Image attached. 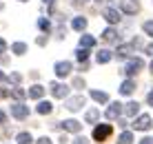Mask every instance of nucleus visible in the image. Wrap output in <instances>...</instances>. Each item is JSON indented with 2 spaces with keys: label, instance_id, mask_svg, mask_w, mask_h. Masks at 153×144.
Wrapping results in <instances>:
<instances>
[{
  "label": "nucleus",
  "instance_id": "obj_1",
  "mask_svg": "<svg viewBox=\"0 0 153 144\" xmlns=\"http://www.w3.org/2000/svg\"><path fill=\"white\" fill-rule=\"evenodd\" d=\"M111 131H113V126L111 124H100L93 129V140H98V142H104L109 135H111Z\"/></svg>",
  "mask_w": 153,
  "mask_h": 144
},
{
  "label": "nucleus",
  "instance_id": "obj_2",
  "mask_svg": "<svg viewBox=\"0 0 153 144\" xmlns=\"http://www.w3.org/2000/svg\"><path fill=\"white\" fill-rule=\"evenodd\" d=\"M142 67H144V60H142V58H133V60H129V62H126L124 73H126V76H135V73H138Z\"/></svg>",
  "mask_w": 153,
  "mask_h": 144
},
{
  "label": "nucleus",
  "instance_id": "obj_3",
  "mask_svg": "<svg viewBox=\"0 0 153 144\" xmlns=\"http://www.w3.org/2000/svg\"><path fill=\"white\" fill-rule=\"evenodd\" d=\"M49 91H51L53 98H67L69 87H67V84H62V82H51V84H49Z\"/></svg>",
  "mask_w": 153,
  "mask_h": 144
},
{
  "label": "nucleus",
  "instance_id": "obj_4",
  "mask_svg": "<svg viewBox=\"0 0 153 144\" xmlns=\"http://www.w3.org/2000/svg\"><path fill=\"white\" fill-rule=\"evenodd\" d=\"M11 115H13V118H18V120H25V118L29 115V106H25L22 102L13 104V106H11Z\"/></svg>",
  "mask_w": 153,
  "mask_h": 144
},
{
  "label": "nucleus",
  "instance_id": "obj_5",
  "mask_svg": "<svg viewBox=\"0 0 153 144\" xmlns=\"http://www.w3.org/2000/svg\"><path fill=\"white\" fill-rule=\"evenodd\" d=\"M133 129H135V131H146V129H151V115H140V118L133 122Z\"/></svg>",
  "mask_w": 153,
  "mask_h": 144
},
{
  "label": "nucleus",
  "instance_id": "obj_6",
  "mask_svg": "<svg viewBox=\"0 0 153 144\" xmlns=\"http://www.w3.org/2000/svg\"><path fill=\"white\" fill-rule=\"evenodd\" d=\"M84 95H76V98H71V100H67V109L69 111H80L82 106H84Z\"/></svg>",
  "mask_w": 153,
  "mask_h": 144
},
{
  "label": "nucleus",
  "instance_id": "obj_7",
  "mask_svg": "<svg viewBox=\"0 0 153 144\" xmlns=\"http://www.w3.org/2000/svg\"><path fill=\"white\" fill-rule=\"evenodd\" d=\"M71 73V62H56V76L58 78H67Z\"/></svg>",
  "mask_w": 153,
  "mask_h": 144
},
{
  "label": "nucleus",
  "instance_id": "obj_8",
  "mask_svg": "<svg viewBox=\"0 0 153 144\" xmlns=\"http://www.w3.org/2000/svg\"><path fill=\"white\" fill-rule=\"evenodd\" d=\"M120 9H122L124 13H138L140 11V4L133 2V0H122V2H120Z\"/></svg>",
  "mask_w": 153,
  "mask_h": 144
},
{
  "label": "nucleus",
  "instance_id": "obj_9",
  "mask_svg": "<svg viewBox=\"0 0 153 144\" xmlns=\"http://www.w3.org/2000/svg\"><path fill=\"white\" fill-rule=\"evenodd\" d=\"M120 113H122V104H120V102H113V104L107 109V118H109V120L120 118Z\"/></svg>",
  "mask_w": 153,
  "mask_h": 144
},
{
  "label": "nucleus",
  "instance_id": "obj_10",
  "mask_svg": "<svg viewBox=\"0 0 153 144\" xmlns=\"http://www.w3.org/2000/svg\"><path fill=\"white\" fill-rule=\"evenodd\" d=\"M62 126H65V131H69V133H78L82 129V124L78 120H65V122H62Z\"/></svg>",
  "mask_w": 153,
  "mask_h": 144
},
{
  "label": "nucleus",
  "instance_id": "obj_11",
  "mask_svg": "<svg viewBox=\"0 0 153 144\" xmlns=\"http://www.w3.org/2000/svg\"><path fill=\"white\" fill-rule=\"evenodd\" d=\"M104 18H107L111 24H115V22H120V11H118V9H111V7H109V9H104Z\"/></svg>",
  "mask_w": 153,
  "mask_h": 144
},
{
  "label": "nucleus",
  "instance_id": "obj_12",
  "mask_svg": "<svg viewBox=\"0 0 153 144\" xmlns=\"http://www.w3.org/2000/svg\"><path fill=\"white\" fill-rule=\"evenodd\" d=\"M133 89H135L133 80H124V82L120 84V93H122V95H131V93H133Z\"/></svg>",
  "mask_w": 153,
  "mask_h": 144
},
{
  "label": "nucleus",
  "instance_id": "obj_13",
  "mask_svg": "<svg viewBox=\"0 0 153 144\" xmlns=\"http://www.w3.org/2000/svg\"><path fill=\"white\" fill-rule=\"evenodd\" d=\"M111 58H113V53L109 51V49H100L98 51V65H107Z\"/></svg>",
  "mask_w": 153,
  "mask_h": 144
},
{
  "label": "nucleus",
  "instance_id": "obj_14",
  "mask_svg": "<svg viewBox=\"0 0 153 144\" xmlns=\"http://www.w3.org/2000/svg\"><path fill=\"white\" fill-rule=\"evenodd\" d=\"M42 95H45V87H40V84H33V87L29 89V98H33V100H40Z\"/></svg>",
  "mask_w": 153,
  "mask_h": 144
},
{
  "label": "nucleus",
  "instance_id": "obj_15",
  "mask_svg": "<svg viewBox=\"0 0 153 144\" xmlns=\"http://www.w3.org/2000/svg\"><path fill=\"white\" fill-rule=\"evenodd\" d=\"M124 113L126 115H131V118H133V115H138V111H140V104L138 102H129V104H124Z\"/></svg>",
  "mask_w": 153,
  "mask_h": 144
},
{
  "label": "nucleus",
  "instance_id": "obj_16",
  "mask_svg": "<svg viewBox=\"0 0 153 144\" xmlns=\"http://www.w3.org/2000/svg\"><path fill=\"white\" fill-rule=\"evenodd\" d=\"M71 27H73L76 31H84V29H87V18H73Z\"/></svg>",
  "mask_w": 153,
  "mask_h": 144
},
{
  "label": "nucleus",
  "instance_id": "obj_17",
  "mask_svg": "<svg viewBox=\"0 0 153 144\" xmlns=\"http://www.w3.org/2000/svg\"><path fill=\"white\" fill-rule=\"evenodd\" d=\"M96 45V38L93 36H80V47H84V49H89V47Z\"/></svg>",
  "mask_w": 153,
  "mask_h": 144
},
{
  "label": "nucleus",
  "instance_id": "obj_18",
  "mask_svg": "<svg viewBox=\"0 0 153 144\" xmlns=\"http://www.w3.org/2000/svg\"><path fill=\"white\" fill-rule=\"evenodd\" d=\"M51 111H53V104L51 102H40L38 104V113L40 115H47V113H51Z\"/></svg>",
  "mask_w": 153,
  "mask_h": 144
},
{
  "label": "nucleus",
  "instance_id": "obj_19",
  "mask_svg": "<svg viewBox=\"0 0 153 144\" xmlns=\"http://www.w3.org/2000/svg\"><path fill=\"white\" fill-rule=\"evenodd\" d=\"M98 115H100V111H98V109H89V111H87V115H84V120H87L89 124H93V122L98 120Z\"/></svg>",
  "mask_w": 153,
  "mask_h": 144
},
{
  "label": "nucleus",
  "instance_id": "obj_20",
  "mask_svg": "<svg viewBox=\"0 0 153 144\" xmlns=\"http://www.w3.org/2000/svg\"><path fill=\"white\" fill-rule=\"evenodd\" d=\"M91 98L96 100V102H107V100H109V95L104 93V91H96V89H93V91H91Z\"/></svg>",
  "mask_w": 153,
  "mask_h": 144
},
{
  "label": "nucleus",
  "instance_id": "obj_21",
  "mask_svg": "<svg viewBox=\"0 0 153 144\" xmlns=\"http://www.w3.org/2000/svg\"><path fill=\"white\" fill-rule=\"evenodd\" d=\"M11 51L18 53V56H22V53L27 51V45H25V42H13V45H11Z\"/></svg>",
  "mask_w": 153,
  "mask_h": 144
},
{
  "label": "nucleus",
  "instance_id": "obj_22",
  "mask_svg": "<svg viewBox=\"0 0 153 144\" xmlns=\"http://www.w3.org/2000/svg\"><path fill=\"white\" fill-rule=\"evenodd\" d=\"M102 38L107 40V42H113V40H115V29H111V27H109V29H104V31H102Z\"/></svg>",
  "mask_w": 153,
  "mask_h": 144
},
{
  "label": "nucleus",
  "instance_id": "obj_23",
  "mask_svg": "<svg viewBox=\"0 0 153 144\" xmlns=\"http://www.w3.org/2000/svg\"><path fill=\"white\" fill-rule=\"evenodd\" d=\"M16 142H18V144H31L33 140H31V135H29V133H18Z\"/></svg>",
  "mask_w": 153,
  "mask_h": 144
},
{
  "label": "nucleus",
  "instance_id": "obj_24",
  "mask_svg": "<svg viewBox=\"0 0 153 144\" xmlns=\"http://www.w3.org/2000/svg\"><path fill=\"white\" fill-rule=\"evenodd\" d=\"M131 142H133V135H131L129 131H124L122 135L118 137V144H131Z\"/></svg>",
  "mask_w": 153,
  "mask_h": 144
},
{
  "label": "nucleus",
  "instance_id": "obj_25",
  "mask_svg": "<svg viewBox=\"0 0 153 144\" xmlns=\"http://www.w3.org/2000/svg\"><path fill=\"white\" fill-rule=\"evenodd\" d=\"M76 58H78L80 62H87V58H89V51L84 49V47H80V49L76 51Z\"/></svg>",
  "mask_w": 153,
  "mask_h": 144
},
{
  "label": "nucleus",
  "instance_id": "obj_26",
  "mask_svg": "<svg viewBox=\"0 0 153 144\" xmlns=\"http://www.w3.org/2000/svg\"><path fill=\"white\" fill-rule=\"evenodd\" d=\"M11 93H13L16 100H25V98H27V91H25V89H20V87H16Z\"/></svg>",
  "mask_w": 153,
  "mask_h": 144
},
{
  "label": "nucleus",
  "instance_id": "obj_27",
  "mask_svg": "<svg viewBox=\"0 0 153 144\" xmlns=\"http://www.w3.org/2000/svg\"><path fill=\"white\" fill-rule=\"evenodd\" d=\"M131 56V47H120L118 49V58L122 60V58H129Z\"/></svg>",
  "mask_w": 153,
  "mask_h": 144
},
{
  "label": "nucleus",
  "instance_id": "obj_28",
  "mask_svg": "<svg viewBox=\"0 0 153 144\" xmlns=\"http://www.w3.org/2000/svg\"><path fill=\"white\" fill-rule=\"evenodd\" d=\"M38 27L42 31H47V33H49V29H51V24H49V20H45V18H40L38 20Z\"/></svg>",
  "mask_w": 153,
  "mask_h": 144
},
{
  "label": "nucleus",
  "instance_id": "obj_29",
  "mask_svg": "<svg viewBox=\"0 0 153 144\" xmlns=\"http://www.w3.org/2000/svg\"><path fill=\"white\" fill-rule=\"evenodd\" d=\"M142 29H144V33H146V36H153V20L144 22V24H142Z\"/></svg>",
  "mask_w": 153,
  "mask_h": 144
},
{
  "label": "nucleus",
  "instance_id": "obj_30",
  "mask_svg": "<svg viewBox=\"0 0 153 144\" xmlns=\"http://www.w3.org/2000/svg\"><path fill=\"white\" fill-rule=\"evenodd\" d=\"M7 80H9V82H13V84H18V82H20V73H11Z\"/></svg>",
  "mask_w": 153,
  "mask_h": 144
},
{
  "label": "nucleus",
  "instance_id": "obj_31",
  "mask_svg": "<svg viewBox=\"0 0 153 144\" xmlns=\"http://www.w3.org/2000/svg\"><path fill=\"white\" fill-rule=\"evenodd\" d=\"M73 144H89V140H87V137H76Z\"/></svg>",
  "mask_w": 153,
  "mask_h": 144
},
{
  "label": "nucleus",
  "instance_id": "obj_32",
  "mask_svg": "<svg viewBox=\"0 0 153 144\" xmlns=\"http://www.w3.org/2000/svg\"><path fill=\"white\" fill-rule=\"evenodd\" d=\"M4 51H7V42L0 38V53H4Z\"/></svg>",
  "mask_w": 153,
  "mask_h": 144
},
{
  "label": "nucleus",
  "instance_id": "obj_33",
  "mask_svg": "<svg viewBox=\"0 0 153 144\" xmlns=\"http://www.w3.org/2000/svg\"><path fill=\"white\" fill-rule=\"evenodd\" d=\"M9 93H11V91H9V89H0V100H2V98H7Z\"/></svg>",
  "mask_w": 153,
  "mask_h": 144
},
{
  "label": "nucleus",
  "instance_id": "obj_34",
  "mask_svg": "<svg viewBox=\"0 0 153 144\" xmlns=\"http://www.w3.org/2000/svg\"><path fill=\"white\" fill-rule=\"evenodd\" d=\"M38 144H51V140H49V137H40Z\"/></svg>",
  "mask_w": 153,
  "mask_h": 144
},
{
  "label": "nucleus",
  "instance_id": "obj_35",
  "mask_svg": "<svg viewBox=\"0 0 153 144\" xmlns=\"http://www.w3.org/2000/svg\"><path fill=\"white\" fill-rule=\"evenodd\" d=\"M4 122H7V115H4L2 111H0V124H4Z\"/></svg>",
  "mask_w": 153,
  "mask_h": 144
},
{
  "label": "nucleus",
  "instance_id": "obj_36",
  "mask_svg": "<svg viewBox=\"0 0 153 144\" xmlns=\"http://www.w3.org/2000/svg\"><path fill=\"white\" fill-rule=\"evenodd\" d=\"M140 144H153L151 137H144V140H140Z\"/></svg>",
  "mask_w": 153,
  "mask_h": 144
},
{
  "label": "nucleus",
  "instance_id": "obj_37",
  "mask_svg": "<svg viewBox=\"0 0 153 144\" xmlns=\"http://www.w3.org/2000/svg\"><path fill=\"white\" fill-rule=\"evenodd\" d=\"M146 100H149V104H151V106H153V91H151V93H149V95H146Z\"/></svg>",
  "mask_w": 153,
  "mask_h": 144
},
{
  "label": "nucleus",
  "instance_id": "obj_38",
  "mask_svg": "<svg viewBox=\"0 0 153 144\" xmlns=\"http://www.w3.org/2000/svg\"><path fill=\"white\" fill-rule=\"evenodd\" d=\"M146 53H151V56H153V42H151L149 47H146Z\"/></svg>",
  "mask_w": 153,
  "mask_h": 144
},
{
  "label": "nucleus",
  "instance_id": "obj_39",
  "mask_svg": "<svg viewBox=\"0 0 153 144\" xmlns=\"http://www.w3.org/2000/svg\"><path fill=\"white\" fill-rule=\"evenodd\" d=\"M4 80H7V76H4V73L0 71V82H4Z\"/></svg>",
  "mask_w": 153,
  "mask_h": 144
},
{
  "label": "nucleus",
  "instance_id": "obj_40",
  "mask_svg": "<svg viewBox=\"0 0 153 144\" xmlns=\"http://www.w3.org/2000/svg\"><path fill=\"white\" fill-rule=\"evenodd\" d=\"M42 2H45V4H53L56 0H42Z\"/></svg>",
  "mask_w": 153,
  "mask_h": 144
},
{
  "label": "nucleus",
  "instance_id": "obj_41",
  "mask_svg": "<svg viewBox=\"0 0 153 144\" xmlns=\"http://www.w3.org/2000/svg\"><path fill=\"white\" fill-rule=\"evenodd\" d=\"M151 73H153V60H151Z\"/></svg>",
  "mask_w": 153,
  "mask_h": 144
},
{
  "label": "nucleus",
  "instance_id": "obj_42",
  "mask_svg": "<svg viewBox=\"0 0 153 144\" xmlns=\"http://www.w3.org/2000/svg\"><path fill=\"white\" fill-rule=\"evenodd\" d=\"M98 2H109V0H98Z\"/></svg>",
  "mask_w": 153,
  "mask_h": 144
},
{
  "label": "nucleus",
  "instance_id": "obj_43",
  "mask_svg": "<svg viewBox=\"0 0 153 144\" xmlns=\"http://www.w3.org/2000/svg\"><path fill=\"white\" fill-rule=\"evenodd\" d=\"M22 2H25V0H22Z\"/></svg>",
  "mask_w": 153,
  "mask_h": 144
}]
</instances>
